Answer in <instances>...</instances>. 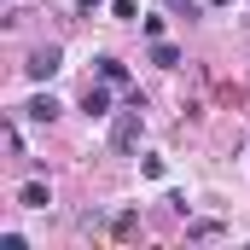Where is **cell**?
Returning <instances> with one entry per match:
<instances>
[{"mask_svg": "<svg viewBox=\"0 0 250 250\" xmlns=\"http://www.w3.org/2000/svg\"><path fill=\"white\" fill-rule=\"evenodd\" d=\"M111 146H117V151H134V146H140V105H134L128 117H117V128H111Z\"/></svg>", "mask_w": 250, "mask_h": 250, "instance_id": "1", "label": "cell"}, {"mask_svg": "<svg viewBox=\"0 0 250 250\" xmlns=\"http://www.w3.org/2000/svg\"><path fill=\"white\" fill-rule=\"evenodd\" d=\"M59 47H35V53H29V64H23V70H29V76H35V82H47V76H53V70H59Z\"/></svg>", "mask_w": 250, "mask_h": 250, "instance_id": "2", "label": "cell"}, {"mask_svg": "<svg viewBox=\"0 0 250 250\" xmlns=\"http://www.w3.org/2000/svg\"><path fill=\"white\" fill-rule=\"evenodd\" d=\"M151 64H163V70H175V64H181V53H175V47H169V41L157 35V41H151Z\"/></svg>", "mask_w": 250, "mask_h": 250, "instance_id": "3", "label": "cell"}, {"mask_svg": "<svg viewBox=\"0 0 250 250\" xmlns=\"http://www.w3.org/2000/svg\"><path fill=\"white\" fill-rule=\"evenodd\" d=\"M82 105H87V117H105V111H111V93H105V87H87Z\"/></svg>", "mask_w": 250, "mask_h": 250, "instance_id": "4", "label": "cell"}, {"mask_svg": "<svg viewBox=\"0 0 250 250\" xmlns=\"http://www.w3.org/2000/svg\"><path fill=\"white\" fill-rule=\"evenodd\" d=\"M29 117H35V123H53V117H59V99H47V93H41V99L29 105Z\"/></svg>", "mask_w": 250, "mask_h": 250, "instance_id": "5", "label": "cell"}, {"mask_svg": "<svg viewBox=\"0 0 250 250\" xmlns=\"http://www.w3.org/2000/svg\"><path fill=\"white\" fill-rule=\"evenodd\" d=\"M23 209H47V187H41V181L23 187Z\"/></svg>", "mask_w": 250, "mask_h": 250, "instance_id": "6", "label": "cell"}, {"mask_svg": "<svg viewBox=\"0 0 250 250\" xmlns=\"http://www.w3.org/2000/svg\"><path fill=\"white\" fill-rule=\"evenodd\" d=\"M123 76H128V70H123V64H117V59H99V82H111V87H117Z\"/></svg>", "mask_w": 250, "mask_h": 250, "instance_id": "7", "label": "cell"}]
</instances>
